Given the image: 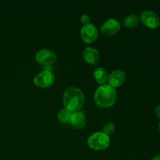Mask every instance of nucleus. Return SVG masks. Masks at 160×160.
Wrapping results in <instances>:
<instances>
[{"label": "nucleus", "instance_id": "17", "mask_svg": "<svg viewBox=\"0 0 160 160\" xmlns=\"http://www.w3.org/2000/svg\"><path fill=\"white\" fill-rule=\"evenodd\" d=\"M155 114L160 120V106H157L155 108Z\"/></svg>", "mask_w": 160, "mask_h": 160}, {"label": "nucleus", "instance_id": "1", "mask_svg": "<svg viewBox=\"0 0 160 160\" xmlns=\"http://www.w3.org/2000/svg\"><path fill=\"white\" fill-rule=\"evenodd\" d=\"M62 102L65 109L71 112H78L84 106L85 96L81 89L78 87H70L63 93Z\"/></svg>", "mask_w": 160, "mask_h": 160}, {"label": "nucleus", "instance_id": "13", "mask_svg": "<svg viewBox=\"0 0 160 160\" xmlns=\"http://www.w3.org/2000/svg\"><path fill=\"white\" fill-rule=\"evenodd\" d=\"M140 19L135 14L128 15L123 19V25L128 28H134L138 25Z\"/></svg>", "mask_w": 160, "mask_h": 160}, {"label": "nucleus", "instance_id": "5", "mask_svg": "<svg viewBox=\"0 0 160 160\" xmlns=\"http://www.w3.org/2000/svg\"><path fill=\"white\" fill-rule=\"evenodd\" d=\"M139 19L144 26L150 28V29H156L160 25V19L159 16L154 11H142Z\"/></svg>", "mask_w": 160, "mask_h": 160}, {"label": "nucleus", "instance_id": "18", "mask_svg": "<svg viewBox=\"0 0 160 160\" xmlns=\"http://www.w3.org/2000/svg\"><path fill=\"white\" fill-rule=\"evenodd\" d=\"M150 160H160V155H156V156H153Z\"/></svg>", "mask_w": 160, "mask_h": 160}, {"label": "nucleus", "instance_id": "9", "mask_svg": "<svg viewBox=\"0 0 160 160\" xmlns=\"http://www.w3.org/2000/svg\"><path fill=\"white\" fill-rule=\"evenodd\" d=\"M126 80V73L123 70H115L108 76V82L111 87L119 88L125 82Z\"/></svg>", "mask_w": 160, "mask_h": 160}, {"label": "nucleus", "instance_id": "10", "mask_svg": "<svg viewBox=\"0 0 160 160\" xmlns=\"http://www.w3.org/2000/svg\"><path fill=\"white\" fill-rule=\"evenodd\" d=\"M83 59L87 63L90 65H95L98 62L100 55L98 50L93 47H87L83 51Z\"/></svg>", "mask_w": 160, "mask_h": 160}, {"label": "nucleus", "instance_id": "11", "mask_svg": "<svg viewBox=\"0 0 160 160\" xmlns=\"http://www.w3.org/2000/svg\"><path fill=\"white\" fill-rule=\"evenodd\" d=\"M70 123H71L73 128L77 129H83L87 125V118L82 111H78V112H72L71 117H70Z\"/></svg>", "mask_w": 160, "mask_h": 160}, {"label": "nucleus", "instance_id": "14", "mask_svg": "<svg viewBox=\"0 0 160 160\" xmlns=\"http://www.w3.org/2000/svg\"><path fill=\"white\" fill-rule=\"evenodd\" d=\"M72 112H70L69 110H67V109H62L61 110H59V112H58V120H59V122L61 123H69L70 120V117H71Z\"/></svg>", "mask_w": 160, "mask_h": 160}, {"label": "nucleus", "instance_id": "12", "mask_svg": "<svg viewBox=\"0 0 160 160\" xmlns=\"http://www.w3.org/2000/svg\"><path fill=\"white\" fill-rule=\"evenodd\" d=\"M93 74L95 81L98 84H101V85L105 84L106 81L108 80V76H109L106 69L103 68V67H97V68H95V70H94Z\"/></svg>", "mask_w": 160, "mask_h": 160}, {"label": "nucleus", "instance_id": "8", "mask_svg": "<svg viewBox=\"0 0 160 160\" xmlns=\"http://www.w3.org/2000/svg\"><path fill=\"white\" fill-rule=\"evenodd\" d=\"M120 30V23L117 19L110 18L102 23L101 26V31L103 34L107 36L117 34Z\"/></svg>", "mask_w": 160, "mask_h": 160}, {"label": "nucleus", "instance_id": "16", "mask_svg": "<svg viewBox=\"0 0 160 160\" xmlns=\"http://www.w3.org/2000/svg\"><path fill=\"white\" fill-rule=\"evenodd\" d=\"M81 21L84 25L88 24V23H90V17L87 14H84V15L81 16Z\"/></svg>", "mask_w": 160, "mask_h": 160}, {"label": "nucleus", "instance_id": "2", "mask_svg": "<svg viewBox=\"0 0 160 160\" xmlns=\"http://www.w3.org/2000/svg\"><path fill=\"white\" fill-rule=\"evenodd\" d=\"M117 96L116 88L105 84L96 89L94 98L97 106L101 108H109L116 102Z\"/></svg>", "mask_w": 160, "mask_h": 160}, {"label": "nucleus", "instance_id": "6", "mask_svg": "<svg viewBox=\"0 0 160 160\" xmlns=\"http://www.w3.org/2000/svg\"><path fill=\"white\" fill-rule=\"evenodd\" d=\"M35 59L42 67L52 66L56 60V55L52 50L48 48L40 49L35 55Z\"/></svg>", "mask_w": 160, "mask_h": 160}, {"label": "nucleus", "instance_id": "15", "mask_svg": "<svg viewBox=\"0 0 160 160\" xmlns=\"http://www.w3.org/2000/svg\"><path fill=\"white\" fill-rule=\"evenodd\" d=\"M114 131H115V125L112 123H106V125H104V127L102 128V132L104 134H107L108 136L109 134H112L114 132Z\"/></svg>", "mask_w": 160, "mask_h": 160}, {"label": "nucleus", "instance_id": "19", "mask_svg": "<svg viewBox=\"0 0 160 160\" xmlns=\"http://www.w3.org/2000/svg\"><path fill=\"white\" fill-rule=\"evenodd\" d=\"M159 131H160V121H159Z\"/></svg>", "mask_w": 160, "mask_h": 160}, {"label": "nucleus", "instance_id": "4", "mask_svg": "<svg viewBox=\"0 0 160 160\" xmlns=\"http://www.w3.org/2000/svg\"><path fill=\"white\" fill-rule=\"evenodd\" d=\"M34 84L41 88H48L55 82V76L52 72L43 70L34 78Z\"/></svg>", "mask_w": 160, "mask_h": 160}, {"label": "nucleus", "instance_id": "7", "mask_svg": "<svg viewBox=\"0 0 160 160\" xmlns=\"http://www.w3.org/2000/svg\"><path fill=\"white\" fill-rule=\"evenodd\" d=\"M81 37L85 43L91 44L95 42L98 38V31L93 23L83 25L81 29Z\"/></svg>", "mask_w": 160, "mask_h": 160}, {"label": "nucleus", "instance_id": "3", "mask_svg": "<svg viewBox=\"0 0 160 160\" xmlns=\"http://www.w3.org/2000/svg\"><path fill=\"white\" fill-rule=\"evenodd\" d=\"M110 143V138L107 134L102 131L95 132L89 136L87 144L89 148L95 151H103L109 147Z\"/></svg>", "mask_w": 160, "mask_h": 160}]
</instances>
